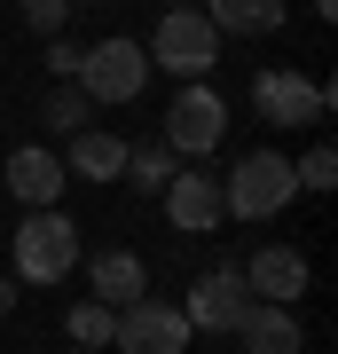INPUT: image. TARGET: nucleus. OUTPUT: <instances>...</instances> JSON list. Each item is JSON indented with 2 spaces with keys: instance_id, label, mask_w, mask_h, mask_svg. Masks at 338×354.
<instances>
[{
  "instance_id": "f257e3e1",
  "label": "nucleus",
  "mask_w": 338,
  "mask_h": 354,
  "mask_svg": "<svg viewBox=\"0 0 338 354\" xmlns=\"http://www.w3.org/2000/svg\"><path fill=\"white\" fill-rule=\"evenodd\" d=\"M291 197H299V181H291V158H283V150H244L236 165H228V181H220V221L260 228V221H276Z\"/></svg>"
},
{
  "instance_id": "f03ea898",
  "label": "nucleus",
  "mask_w": 338,
  "mask_h": 354,
  "mask_svg": "<svg viewBox=\"0 0 338 354\" xmlns=\"http://www.w3.org/2000/svg\"><path fill=\"white\" fill-rule=\"evenodd\" d=\"M8 260H16V283H63V276L79 268V221L63 213V205L24 213V221H16Z\"/></svg>"
},
{
  "instance_id": "7ed1b4c3",
  "label": "nucleus",
  "mask_w": 338,
  "mask_h": 354,
  "mask_svg": "<svg viewBox=\"0 0 338 354\" xmlns=\"http://www.w3.org/2000/svg\"><path fill=\"white\" fill-rule=\"evenodd\" d=\"M142 55H150V71L165 64L173 79H205L220 64V32L205 24V8H158V32L142 39Z\"/></svg>"
},
{
  "instance_id": "20e7f679",
  "label": "nucleus",
  "mask_w": 338,
  "mask_h": 354,
  "mask_svg": "<svg viewBox=\"0 0 338 354\" xmlns=\"http://www.w3.org/2000/svg\"><path fill=\"white\" fill-rule=\"evenodd\" d=\"M79 95L95 102H134L142 87H150V55H142V39H126V32H102L95 48H87V64H79V79H71Z\"/></svg>"
},
{
  "instance_id": "39448f33",
  "label": "nucleus",
  "mask_w": 338,
  "mask_h": 354,
  "mask_svg": "<svg viewBox=\"0 0 338 354\" xmlns=\"http://www.w3.org/2000/svg\"><path fill=\"white\" fill-rule=\"evenodd\" d=\"M220 134H228V102L205 87V79H181V95L165 102V150L173 158H213L220 150Z\"/></svg>"
},
{
  "instance_id": "423d86ee",
  "label": "nucleus",
  "mask_w": 338,
  "mask_h": 354,
  "mask_svg": "<svg viewBox=\"0 0 338 354\" xmlns=\"http://www.w3.org/2000/svg\"><path fill=\"white\" fill-rule=\"evenodd\" d=\"M252 111H260V127H314V118H330V87L307 71H260Z\"/></svg>"
},
{
  "instance_id": "0eeeda50",
  "label": "nucleus",
  "mask_w": 338,
  "mask_h": 354,
  "mask_svg": "<svg viewBox=\"0 0 338 354\" xmlns=\"http://www.w3.org/2000/svg\"><path fill=\"white\" fill-rule=\"evenodd\" d=\"M189 339H197L189 315L165 307V299H150V291H142L134 307H118V323H111V346H118V354H181Z\"/></svg>"
},
{
  "instance_id": "6e6552de",
  "label": "nucleus",
  "mask_w": 338,
  "mask_h": 354,
  "mask_svg": "<svg viewBox=\"0 0 338 354\" xmlns=\"http://www.w3.org/2000/svg\"><path fill=\"white\" fill-rule=\"evenodd\" d=\"M181 315H189V330H236V323L252 315L244 268H213V276H197V283H189V299H181Z\"/></svg>"
},
{
  "instance_id": "1a4fd4ad",
  "label": "nucleus",
  "mask_w": 338,
  "mask_h": 354,
  "mask_svg": "<svg viewBox=\"0 0 338 354\" xmlns=\"http://www.w3.org/2000/svg\"><path fill=\"white\" fill-rule=\"evenodd\" d=\"M63 189H71V174H63V150H48V142H16V150H8V197L24 205V213H39V205H63Z\"/></svg>"
},
{
  "instance_id": "9d476101",
  "label": "nucleus",
  "mask_w": 338,
  "mask_h": 354,
  "mask_svg": "<svg viewBox=\"0 0 338 354\" xmlns=\"http://www.w3.org/2000/svg\"><path fill=\"white\" fill-rule=\"evenodd\" d=\"M244 283H252V299H267V307H299L314 268H307V252H291V244H260V252L244 260Z\"/></svg>"
},
{
  "instance_id": "9b49d317",
  "label": "nucleus",
  "mask_w": 338,
  "mask_h": 354,
  "mask_svg": "<svg viewBox=\"0 0 338 354\" xmlns=\"http://www.w3.org/2000/svg\"><path fill=\"white\" fill-rule=\"evenodd\" d=\"M158 197H165V221H173L181 236H205V228H220V181H213V174H189V165H181V174L165 181Z\"/></svg>"
},
{
  "instance_id": "f8f14e48",
  "label": "nucleus",
  "mask_w": 338,
  "mask_h": 354,
  "mask_svg": "<svg viewBox=\"0 0 338 354\" xmlns=\"http://www.w3.org/2000/svg\"><path fill=\"white\" fill-rule=\"evenodd\" d=\"M63 174H79V181H126V142L111 127H79L71 150H63Z\"/></svg>"
},
{
  "instance_id": "ddd939ff",
  "label": "nucleus",
  "mask_w": 338,
  "mask_h": 354,
  "mask_svg": "<svg viewBox=\"0 0 338 354\" xmlns=\"http://www.w3.org/2000/svg\"><path fill=\"white\" fill-rule=\"evenodd\" d=\"M236 339H244V354H307L299 315H291V307H267V299H252V315L236 323Z\"/></svg>"
},
{
  "instance_id": "4468645a",
  "label": "nucleus",
  "mask_w": 338,
  "mask_h": 354,
  "mask_svg": "<svg viewBox=\"0 0 338 354\" xmlns=\"http://www.w3.org/2000/svg\"><path fill=\"white\" fill-rule=\"evenodd\" d=\"M205 24L220 39H267L283 24V0H205Z\"/></svg>"
},
{
  "instance_id": "2eb2a0df",
  "label": "nucleus",
  "mask_w": 338,
  "mask_h": 354,
  "mask_svg": "<svg viewBox=\"0 0 338 354\" xmlns=\"http://www.w3.org/2000/svg\"><path fill=\"white\" fill-rule=\"evenodd\" d=\"M87 283H95L102 307H134L142 291H150V268H142V252H102V260L87 268Z\"/></svg>"
},
{
  "instance_id": "dca6fc26",
  "label": "nucleus",
  "mask_w": 338,
  "mask_h": 354,
  "mask_svg": "<svg viewBox=\"0 0 338 354\" xmlns=\"http://www.w3.org/2000/svg\"><path fill=\"white\" fill-rule=\"evenodd\" d=\"M173 174H181V158L165 150V142H126V181H134V189H150V197H158Z\"/></svg>"
},
{
  "instance_id": "f3484780",
  "label": "nucleus",
  "mask_w": 338,
  "mask_h": 354,
  "mask_svg": "<svg viewBox=\"0 0 338 354\" xmlns=\"http://www.w3.org/2000/svg\"><path fill=\"white\" fill-rule=\"evenodd\" d=\"M39 127H48V134H63V142H71L79 127H95V102H87V95H79V87H71V79H63V87H55L48 102H39Z\"/></svg>"
},
{
  "instance_id": "a211bd4d",
  "label": "nucleus",
  "mask_w": 338,
  "mask_h": 354,
  "mask_svg": "<svg viewBox=\"0 0 338 354\" xmlns=\"http://www.w3.org/2000/svg\"><path fill=\"white\" fill-rule=\"evenodd\" d=\"M111 323H118V307H102V299H87V307H71V315H63V330H71V346H79V354L111 346Z\"/></svg>"
},
{
  "instance_id": "6ab92c4d",
  "label": "nucleus",
  "mask_w": 338,
  "mask_h": 354,
  "mask_svg": "<svg viewBox=\"0 0 338 354\" xmlns=\"http://www.w3.org/2000/svg\"><path fill=\"white\" fill-rule=\"evenodd\" d=\"M291 181H299V189H314V197H330V189H338V150H330V142H314V150L291 165Z\"/></svg>"
},
{
  "instance_id": "aec40b11",
  "label": "nucleus",
  "mask_w": 338,
  "mask_h": 354,
  "mask_svg": "<svg viewBox=\"0 0 338 354\" xmlns=\"http://www.w3.org/2000/svg\"><path fill=\"white\" fill-rule=\"evenodd\" d=\"M24 24H32L39 39H55L63 24H71V0H24Z\"/></svg>"
},
{
  "instance_id": "412c9836",
  "label": "nucleus",
  "mask_w": 338,
  "mask_h": 354,
  "mask_svg": "<svg viewBox=\"0 0 338 354\" xmlns=\"http://www.w3.org/2000/svg\"><path fill=\"white\" fill-rule=\"evenodd\" d=\"M79 64H87V48L55 32V39H48V71H55V79H79Z\"/></svg>"
},
{
  "instance_id": "4be33fe9",
  "label": "nucleus",
  "mask_w": 338,
  "mask_h": 354,
  "mask_svg": "<svg viewBox=\"0 0 338 354\" xmlns=\"http://www.w3.org/2000/svg\"><path fill=\"white\" fill-rule=\"evenodd\" d=\"M16 291H24V283H16V276H0V315H16Z\"/></svg>"
},
{
  "instance_id": "5701e85b",
  "label": "nucleus",
  "mask_w": 338,
  "mask_h": 354,
  "mask_svg": "<svg viewBox=\"0 0 338 354\" xmlns=\"http://www.w3.org/2000/svg\"><path fill=\"white\" fill-rule=\"evenodd\" d=\"M165 8H197V0H165Z\"/></svg>"
},
{
  "instance_id": "b1692460",
  "label": "nucleus",
  "mask_w": 338,
  "mask_h": 354,
  "mask_svg": "<svg viewBox=\"0 0 338 354\" xmlns=\"http://www.w3.org/2000/svg\"><path fill=\"white\" fill-rule=\"evenodd\" d=\"M71 354H79V346H71Z\"/></svg>"
}]
</instances>
